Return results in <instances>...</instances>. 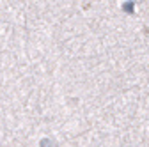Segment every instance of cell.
Instances as JSON below:
<instances>
[{"mask_svg": "<svg viewBox=\"0 0 149 147\" xmlns=\"http://www.w3.org/2000/svg\"><path fill=\"white\" fill-rule=\"evenodd\" d=\"M41 147H55V142H52L50 138H43L41 140Z\"/></svg>", "mask_w": 149, "mask_h": 147, "instance_id": "obj_1", "label": "cell"}, {"mask_svg": "<svg viewBox=\"0 0 149 147\" xmlns=\"http://www.w3.org/2000/svg\"><path fill=\"white\" fill-rule=\"evenodd\" d=\"M124 9H126V11H132V9H133V6H132V2H128V4L124 6Z\"/></svg>", "mask_w": 149, "mask_h": 147, "instance_id": "obj_2", "label": "cell"}]
</instances>
